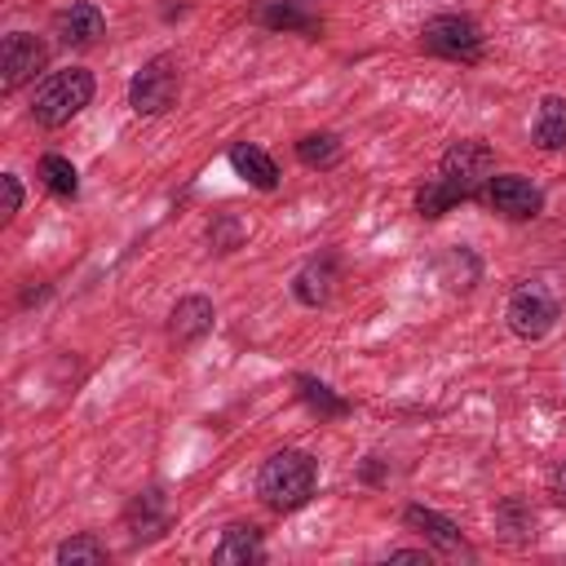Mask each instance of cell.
Wrapping results in <instances>:
<instances>
[{
    "mask_svg": "<svg viewBox=\"0 0 566 566\" xmlns=\"http://www.w3.org/2000/svg\"><path fill=\"white\" fill-rule=\"evenodd\" d=\"M491 172H495V150L486 142H473V137L451 142L438 159V172L416 190V212L433 221V217L451 212L455 203L478 199L482 186L491 181Z\"/></svg>",
    "mask_w": 566,
    "mask_h": 566,
    "instance_id": "1",
    "label": "cell"
},
{
    "mask_svg": "<svg viewBox=\"0 0 566 566\" xmlns=\"http://www.w3.org/2000/svg\"><path fill=\"white\" fill-rule=\"evenodd\" d=\"M314 486H318V460L310 451H296V447H283L274 451L261 473H256V500L270 509V513H296L314 500Z\"/></svg>",
    "mask_w": 566,
    "mask_h": 566,
    "instance_id": "2",
    "label": "cell"
},
{
    "mask_svg": "<svg viewBox=\"0 0 566 566\" xmlns=\"http://www.w3.org/2000/svg\"><path fill=\"white\" fill-rule=\"evenodd\" d=\"M93 71L84 66H66V71H49L35 88H31V119L40 128H62L71 124L88 102H93Z\"/></svg>",
    "mask_w": 566,
    "mask_h": 566,
    "instance_id": "3",
    "label": "cell"
},
{
    "mask_svg": "<svg viewBox=\"0 0 566 566\" xmlns=\"http://www.w3.org/2000/svg\"><path fill=\"white\" fill-rule=\"evenodd\" d=\"M420 49L429 57H442V62H460V66H473L482 62L486 53V35L482 27L469 18V13H438L420 27Z\"/></svg>",
    "mask_w": 566,
    "mask_h": 566,
    "instance_id": "4",
    "label": "cell"
},
{
    "mask_svg": "<svg viewBox=\"0 0 566 566\" xmlns=\"http://www.w3.org/2000/svg\"><path fill=\"white\" fill-rule=\"evenodd\" d=\"M177 97H181V66L172 53L146 57L128 80V106L137 115H164L177 106Z\"/></svg>",
    "mask_w": 566,
    "mask_h": 566,
    "instance_id": "5",
    "label": "cell"
},
{
    "mask_svg": "<svg viewBox=\"0 0 566 566\" xmlns=\"http://www.w3.org/2000/svg\"><path fill=\"white\" fill-rule=\"evenodd\" d=\"M557 318H562V305H557V296H553L548 283L531 279V283H517V287L509 292L504 323H509V332H513L517 340H544V336L557 327Z\"/></svg>",
    "mask_w": 566,
    "mask_h": 566,
    "instance_id": "6",
    "label": "cell"
},
{
    "mask_svg": "<svg viewBox=\"0 0 566 566\" xmlns=\"http://www.w3.org/2000/svg\"><path fill=\"white\" fill-rule=\"evenodd\" d=\"M482 208L509 217V221H535L544 212V190L522 172H491V181L478 195Z\"/></svg>",
    "mask_w": 566,
    "mask_h": 566,
    "instance_id": "7",
    "label": "cell"
},
{
    "mask_svg": "<svg viewBox=\"0 0 566 566\" xmlns=\"http://www.w3.org/2000/svg\"><path fill=\"white\" fill-rule=\"evenodd\" d=\"M49 62V44L31 31H9L0 44V93H18L31 84Z\"/></svg>",
    "mask_w": 566,
    "mask_h": 566,
    "instance_id": "8",
    "label": "cell"
},
{
    "mask_svg": "<svg viewBox=\"0 0 566 566\" xmlns=\"http://www.w3.org/2000/svg\"><path fill=\"white\" fill-rule=\"evenodd\" d=\"M53 35L62 49H93L102 35H106V18L97 4L88 0H71L66 9L53 13Z\"/></svg>",
    "mask_w": 566,
    "mask_h": 566,
    "instance_id": "9",
    "label": "cell"
},
{
    "mask_svg": "<svg viewBox=\"0 0 566 566\" xmlns=\"http://www.w3.org/2000/svg\"><path fill=\"white\" fill-rule=\"evenodd\" d=\"M252 22L265 31H283V35H305L318 40L323 35V18L314 9H305L301 0H256Z\"/></svg>",
    "mask_w": 566,
    "mask_h": 566,
    "instance_id": "10",
    "label": "cell"
},
{
    "mask_svg": "<svg viewBox=\"0 0 566 566\" xmlns=\"http://www.w3.org/2000/svg\"><path fill=\"white\" fill-rule=\"evenodd\" d=\"M336 283H340V261H336V252H318V256H310V261L292 274V296H296L305 310H318V305L332 301Z\"/></svg>",
    "mask_w": 566,
    "mask_h": 566,
    "instance_id": "11",
    "label": "cell"
},
{
    "mask_svg": "<svg viewBox=\"0 0 566 566\" xmlns=\"http://www.w3.org/2000/svg\"><path fill=\"white\" fill-rule=\"evenodd\" d=\"M212 562L217 566H256L265 562V539H261V526L252 522H230L212 548Z\"/></svg>",
    "mask_w": 566,
    "mask_h": 566,
    "instance_id": "12",
    "label": "cell"
},
{
    "mask_svg": "<svg viewBox=\"0 0 566 566\" xmlns=\"http://www.w3.org/2000/svg\"><path fill=\"white\" fill-rule=\"evenodd\" d=\"M212 323H217L212 301L195 292V296H181V301L172 305V314H168V336H172L177 345H199V340L212 332Z\"/></svg>",
    "mask_w": 566,
    "mask_h": 566,
    "instance_id": "13",
    "label": "cell"
},
{
    "mask_svg": "<svg viewBox=\"0 0 566 566\" xmlns=\"http://www.w3.org/2000/svg\"><path fill=\"white\" fill-rule=\"evenodd\" d=\"M124 522H128V535L142 544V539H159L164 531H168V522H172V509H168V495L159 491V486H150V491H142L133 504H128V513H124Z\"/></svg>",
    "mask_w": 566,
    "mask_h": 566,
    "instance_id": "14",
    "label": "cell"
},
{
    "mask_svg": "<svg viewBox=\"0 0 566 566\" xmlns=\"http://www.w3.org/2000/svg\"><path fill=\"white\" fill-rule=\"evenodd\" d=\"M402 522L411 526V531H420L433 548H442V553H469L464 548V531L451 522V517H442L438 509H424V504H407L402 509Z\"/></svg>",
    "mask_w": 566,
    "mask_h": 566,
    "instance_id": "15",
    "label": "cell"
},
{
    "mask_svg": "<svg viewBox=\"0 0 566 566\" xmlns=\"http://www.w3.org/2000/svg\"><path fill=\"white\" fill-rule=\"evenodd\" d=\"M230 168L248 186H256V190H279V164L261 146H252V142H234L230 146Z\"/></svg>",
    "mask_w": 566,
    "mask_h": 566,
    "instance_id": "16",
    "label": "cell"
},
{
    "mask_svg": "<svg viewBox=\"0 0 566 566\" xmlns=\"http://www.w3.org/2000/svg\"><path fill=\"white\" fill-rule=\"evenodd\" d=\"M531 137L539 150H566V97L544 93L531 119Z\"/></svg>",
    "mask_w": 566,
    "mask_h": 566,
    "instance_id": "17",
    "label": "cell"
},
{
    "mask_svg": "<svg viewBox=\"0 0 566 566\" xmlns=\"http://www.w3.org/2000/svg\"><path fill=\"white\" fill-rule=\"evenodd\" d=\"M482 279V261L469 252V248H447L442 256H438V283L447 287V292H469L473 283Z\"/></svg>",
    "mask_w": 566,
    "mask_h": 566,
    "instance_id": "18",
    "label": "cell"
},
{
    "mask_svg": "<svg viewBox=\"0 0 566 566\" xmlns=\"http://www.w3.org/2000/svg\"><path fill=\"white\" fill-rule=\"evenodd\" d=\"M296 394H301V402L310 407V411H318V420H340V416H349L354 407L327 385V380H318V376H305V371H296Z\"/></svg>",
    "mask_w": 566,
    "mask_h": 566,
    "instance_id": "19",
    "label": "cell"
},
{
    "mask_svg": "<svg viewBox=\"0 0 566 566\" xmlns=\"http://www.w3.org/2000/svg\"><path fill=\"white\" fill-rule=\"evenodd\" d=\"M495 526L509 544H531L535 539V509L522 495H509L495 504Z\"/></svg>",
    "mask_w": 566,
    "mask_h": 566,
    "instance_id": "20",
    "label": "cell"
},
{
    "mask_svg": "<svg viewBox=\"0 0 566 566\" xmlns=\"http://www.w3.org/2000/svg\"><path fill=\"white\" fill-rule=\"evenodd\" d=\"M340 155H345V146H340V137H336L332 128H318V133L296 137V159H301L305 168H336Z\"/></svg>",
    "mask_w": 566,
    "mask_h": 566,
    "instance_id": "21",
    "label": "cell"
},
{
    "mask_svg": "<svg viewBox=\"0 0 566 566\" xmlns=\"http://www.w3.org/2000/svg\"><path fill=\"white\" fill-rule=\"evenodd\" d=\"M35 177L44 181V190H49L53 199H75V195H80V172H75V164H71L66 155H40Z\"/></svg>",
    "mask_w": 566,
    "mask_h": 566,
    "instance_id": "22",
    "label": "cell"
},
{
    "mask_svg": "<svg viewBox=\"0 0 566 566\" xmlns=\"http://www.w3.org/2000/svg\"><path fill=\"white\" fill-rule=\"evenodd\" d=\"M53 557H57L62 566H106V562H111V548H106L93 531H80V535H71V539H62Z\"/></svg>",
    "mask_w": 566,
    "mask_h": 566,
    "instance_id": "23",
    "label": "cell"
},
{
    "mask_svg": "<svg viewBox=\"0 0 566 566\" xmlns=\"http://www.w3.org/2000/svg\"><path fill=\"white\" fill-rule=\"evenodd\" d=\"M208 239H212L217 252H234V248L248 239V226H243L234 212H221V217L208 226Z\"/></svg>",
    "mask_w": 566,
    "mask_h": 566,
    "instance_id": "24",
    "label": "cell"
},
{
    "mask_svg": "<svg viewBox=\"0 0 566 566\" xmlns=\"http://www.w3.org/2000/svg\"><path fill=\"white\" fill-rule=\"evenodd\" d=\"M0 181H4V221H13L18 208H22V181H18L13 172H4Z\"/></svg>",
    "mask_w": 566,
    "mask_h": 566,
    "instance_id": "25",
    "label": "cell"
},
{
    "mask_svg": "<svg viewBox=\"0 0 566 566\" xmlns=\"http://www.w3.org/2000/svg\"><path fill=\"white\" fill-rule=\"evenodd\" d=\"M548 495H553V504L566 509V464H557V469L548 473Z\"/></svg>",
    "mask_w": 566,
    "mask_h": 566,
    "instance_id": "26",
    "label": "cell"
},
{
    "mask_svg": "<svg viewBox=\"0 0 566 566\" xmlns=\"http://www.w3.org/2000/svg\"><path fill=\"white\" fill-rule=\"evenodd\" d=\"M389 562H429V548H394Z\"/></svg>",
    "mask_w": 566,
    "mask_h": 566,
    "instance_id": "27",
    "label": "cell"
}]
</instances>
